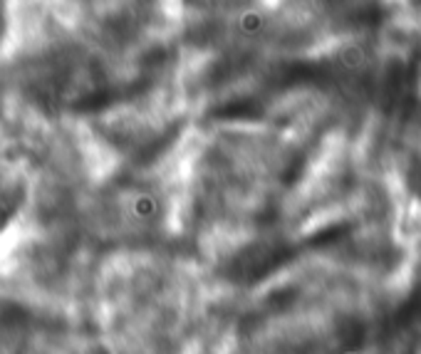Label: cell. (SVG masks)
Masks as SVG:
<instances>
[{
	"mask_svg": "<svg viewBox=\"0 0 421 354\" xmlns=\"http://www.w3.org/2000/svg\"><path fill=\"white\" fill-rule=\"evenodd\" d=\"M409 354H421V335L414 342H409Z\"/></svg>",
	"mask_w": 421,
	"mask_h": 354,
	"instance_id": "6da1fadb",
	"label": "cell"
}]
</instances>
